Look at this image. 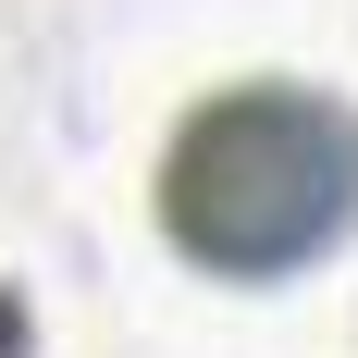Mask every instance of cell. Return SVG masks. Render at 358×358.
Here are the masks:
<instances>
[{
	"label": "cell",
	"mask_w": 358,
	"mask_h": 358,
	"mask_svg": "<svg viewBox=\"0 0 358 358\" xmlns=\"http://www.w3.org/2000/svg\"><path fill=\"white\" fill-rule=\"evenodd\" d=\"M161 222L198 272L272 285L358 235V111L296 74H248L173 124L161 148Z\"/></svg>",
	"instance_id": "cell-1"
}]
</instances>
